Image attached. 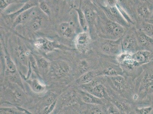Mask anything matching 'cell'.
Returning <instances> with one entry per match:
<instances>
[{
    "label": "cell",
    "instance_id": "cell-1",
    "mask_svg": "<svg viewBox=\"0 0 153 114\" xmlns=\"http://www.w3.org/2000/svg\"><path fill=\"white\" fill-rule=\"evenodd\" d=\"M125 29L115 21H108L101 28V36L105 39L117 40L123 35Z\"/></svg>",
    "mask_w": 153,
    "mask_h": 114
},
{
    "label": "cell",
    "instance_id": "cell-2",
    "mask_svg": "<svg viewBox=\"0 0 153 114\" xmlns=\"http://www.w3.org/2000/svg\"><path fill=\"white\" fill-rule=\"evenodd\" d=\"M81 87L82 90L87 91L101 99L105 98L108 95L104 86L98 81H93L88 84L81 85Z\"/></svg>",
    "mask_w": 153,
    "mask_h": 114
},
{
    "label": "cell",
    "instance_id": "cell-3",
    "mask_svg": "<svg viewBox=\"0 0 153 114\" xmlns=\"http://www.w3.org/2000/svg\"><path fill=\"white\" fill-rule=\"evenodd\" d=\"M117 40L105 39L100 45V50L108 55H119L122 50L121 41Z\"/></svg>",
    "mask_w": 153,
    "mask_h": 114
},
{
    "label": "cell",
    "instance_id": "cell-4",
    "mask_svg": "<svg viewBox=\"0 0 153 114\" xmlns=\"http://www.w3.org/2000/svg\"><path fill=\"white\" fill-rule=\"evenodd\" d=\"M122 52L134 53L138 51L139 44L137 38L133 35L126 36L121 41Z\"/></svg>",
    "mask_w": 153,
    "mask_h": 114
},
{
    "label": "cell",
    "instance_id": "cell-5",
    "mask_svg": "<svg viewBox=\"0 0 153 114\" xmlns=\"http://www.w3.org/2000/svg\"><path fill=\"white\" fill-rule=\"evenodd\" d=\"M91 43V38L88 33L84 31L79 33L75 39L76 48L79 52L84 53L88 50Z\"/></svg>",
    "mask_w": 153,
    "mask_h": 114
},
{
    "label": "cell",
    "instance_id": "cell-6",
    "mask_svg": "<svg viewBox=\"0 0 153 114\" xmlns=\"http://www.w3.org/2000/svg\"><path fill=\"white\" fill-rule=\"evenodd\" d=\"M151 52L146 50L138 51L131 55L135 67L147 63L151 60Z\"/></svg>",
    "mask_w": 153,
    "mask_h": 114
},
{
    "label": "cell",
    "instance_id": "cell-7",
    "mask_svg": "<svg viewBox=\"0 0 153 114\" xmlns=\"http://www.w3.org/2000/svg\"><path fill=\"white\" fill-rule=\"evenodd\" d=\"M39 2L37 0H29L27 2L24 4L23 6L19 9V10L15 11L13 13H9L7 15V17L10 20H14L18 15L23 13L25 11L27 10L30 8L35 7L39 5Z\"/></svg>",
    "mask_w": 153,
    "mask_h": 114
},
{
    "label": "cell",
    "instance_id": "cell-8",
    "mask_svg": "<svg viewBox=\"0 0 153 114\" xmlns=\"http://www.w3.org/2000/svg\"><path fill=\"white\" fill-rule=\"evenodd\" d=\"M111 84L117 91H123L126 87V81L123 76L120 75L108 76Z\"/></svg>",
    "mask_w": 153,
    "mask_h": 114
},
{
    "label": "cell",
    "instance_id": "cell-9",
    "mask_svg": "<svg viewBox=\"0 0 153 114\" xmlns=\"http://www.w3.org/2000/svg\"><path fill=\"white\" fill-rule=\"evenodd\" d=\"M142 88L140 89V92L153 93V73L147 72L144 75L142 81Z\"/></svg>",
    "mask_w": 153,
    "mask_h": 114
},
{
    "label": "cell",
    "instance_id": "cell-10",
    "mask_svg": "<svg viewBox=\"0 0 153 114\" xmlns=\"http://www.w3.org/2000/svg\"><path fill=\"white\" fill-rule=\"evenodd\" d=\"M80 93L82 101L86 104L97 105H102L104 104L101 98L96 97L87 91L82 90Z\"/></svg>",
    "mask_w": 153,
    "mask_h": 114
},
{
    "label": "cell",
    "instance_id": "cell-11",
    "mask_svg": "<svg viewBox=\"0 0 153 114\" xmlns=\"http://www.w3.org/2000/svg\"><path fill=\"white\" fill-rule=\"evenodd\" d=\"M34 45L39 49L50 51L55 48L56 44L53 41H50L46 39L40 38L36 40Z\"/></svg>",
    "mask_w": 153,
    "mask_h": 114
},
{
    "label": "cell",
    "instance_id": "cell-12",
    "mask_svg": "<svg viewBox=\"0 0 153 114\" xmlns=\"http://www.w3.org/2000/svg\"><path fill=\"white\" fill-rule=\"evenodd\" d=\"M34 8H30L18 15L13 21L12 27L14 28L19 24H23L27 21L31 16Z\"/></svg>",
    "mask_w": 153,
    "mask_h": 114
},
{
    "label": "cell",
    "instance_id": "cell-13",
    "mask_svg": "<svg viewBox=\"0 0 153 114\" xmlns=\"http://www.w3.org/2000/svg\"><path fill=\"white\" fill-rule=\"evenodd\" d=\"M136 38L139 46L144 48L150 46L153 42V38L148 37L142 31L137 34Z\"/></svg>",
    "mask_w": 153,
    "mask_h": 114
},
{
    "label": "cell",
    "instance_id": "cell-14",
    "mask_svg": "<svg viewBox=\"0 0 153 114\" xmlns=\"http://www.w3.org/2000/svg\"><path fill=\"white\" fill-rule=\"evenodd\" d=\"M97 76L96 72L94 71H89L84 73L79 78L76 82L77 83L80 85L82 84H88L91 82L96 76Z\"/></svg>",
    "mask_w": 153,
    "mask_h": 114
},
{
    "label": "cell",
    "instance_id": "cell-15",
    "mask_svg": "<svg viewBox=\"0 0 153 114\" xmlns=\"http://www.w3.org/2000/svg\"><path fill=\"white\" fill-rule=\"evenodd\" d=\"M69 68L65 62H59L56 64L55 66V70L56 74L58 76H62L68 72Z\"/></svg>",
    "mask_w": 153,
    "mask_h": 114
},
{
    "label": "cell",
    "instance_id": "cell-16",
    "mask_svg": "<svg viewBox=\"0 0 153 114\" xmlns=\"http://www.w3.org/2000/svg\"><path fill=\"white\" fill-rule=\"evenodd\" d=\"M77 12L79 21L80 26L83 30H87V22L84 12L80 9H74Z\"/></svg>",
    "mask_w": 153,
    "mask_h": 114
},
{
    "label": "cell",
    "instance_id": "cell-17",
    "mask_svg": "<svg viewBox=\"0 0 153 114\" xmlns=\"http://www.w3.org/2000/svg\"><path fill=\"white\" fill-rule=\"evenodd\" d=\"M30 86L33 91L37 93L42 92L45 89V86L37 80L31 81Z\"/></svg>",
    "mask_w": 153,
    "mask_h": 114
},
{
    "label": "cell",
    "instance_id": "cell-18",
    "mask_svg": "<svg viewBox=\"0 0 153 114\" xmlns=\"http://www.w3.org/2000/svg\"><path fill=\"white\" fill-rule=\"evenodd\" d=\"M141 31L148 37L153 38V24L149 23H144L141 26Z\"/></svg>",
    "mask_w": 153,
    "mask_h": 114
},
{
    "label": "cell",
    "instance_id": "cell-19",
    "mask_svg": "<svg viewBox=\"0 0 153 114\" xmlns=\"http://www.w3.org/2000/svg\"><path fill=\"white\" fill-rule=\"evenodd\" d=\"M42 19L40 17H35L31 21L30 23V27L33 31L38 30L42 26Z\"/></svg>",
    "mask_w": 153,
    "mask_h": 114
},
{
    "label": "cell",
    "instance_id": "cell-20",
    "mask_svg": "<svg viewBox=\"0 0 153 114\" xmlns=\"http://www.w3.org/2000/svg\"><path fill=\"white\" fill-rule=\"evenodd\" d=\"M137 12L140 17L144 19H147L151 16L148 8L145 5H141L139 7Z\"/></svg>",
    "mask_w": 153,
    "mask_h": 114
},
{
    "label": "cell",
    "instance_id": "cell-21",
    "mask_svg": "<svg viewBox=\"0 0 153 114\" xmlns=\"http://www.w3.org/2000/svg\"><path fill=\"white\" fill-rule=\"evenodd\" d=\"M38 6L43 12L47 16H50L51 15V10L49 5L45 1L39 2Z\"/></svg>",
    "mask_w": 153,
    "mask_h": 114
},
{
    "label": "cell",
    "instance_id": "cell-22",
    "mask_svg": "<svg viewBox=\"0 0 153 114\" xmlns=\"http://www.w3.org/2000/svg\"><path fill=\"white\" fill-rule=\"evenodd\" d=\"M5 60L7 67L9 71L12 73H13L16 71V66L12 59L9 57L6 56L5 57Z\"/></svg>",
    "mask_w": 153,
    "mask_h": 114
},
{
    "label": "cell",
    "instance_id": "cell-23",
    "mask_svg": "<svg viewBox=\"0 0 153 114\" xmlns=\"http://www.w3.org/2000/svg\"><path fill=\"white\" fill-rule=\"evenodd\" d=\"M84 13L85 15L87 23H92L94 19V15L92 10L90 8H87L85 9Z\"/></svg>",
    "mask_w": 153,
    "mask_h": 114
},
{
    "label": "cell",
    "instance_id": "cell-24",
    "mask_svg": "<svg viewBox=\"0 0 153 114\" xmlns=\"http://www.w3.org/2000/svg\"><path fill=\"white\" fill-rule=\"evenodd\" d=\"M74 33V28L71 24L62 34L65 38H69L72 37Z\"/></svg>",
    "mask_w": 153,
    "mask_h": 114
},
{
    "label": "cell",
    "instance_id": "cell-25",
    "mask_svg": "<svg viewBox=\"0 0 153 114\" xmlns=\"http://www.w3.org/2000/svg\"><path fill=\"white\" fill-rule=\"evenodd\" d=\"M15 0H1L0 1V9L2 12L6 9L8 6L13 3Z\"/></svg>",
    "mask_w": 153,
    "mask_h": 114
},
{
    "label": "cell",
    "instance_id": "cell-26",
    "mask_svg": "<svg viewBox=\"0 0 153 114\" xmlns=\"http://www.w3.org/2000/svg\"><path fill=\"white\" fill-rule=\"evenodd\" d=\"M153 110L152 107H147L141 108H138L136 109L137 113L140 114H148L152 112Z\"/></svg>",
    "mask_w": 153,
    "mask_h": 114
},
{
    "label": "cell",
    "instance_id": "cell-27",
    "mask_svg": "<svg viewBox=\"0 0 153 114\" xmlns=\"http://www.w3.org/2000/svg\"><path fill=\"white\" fill-rule=\"evenodd\" d=\"M39 66L43 69H46L49 66V64L45 59L44 58H41L38 61Z\"/></svg>",
    "mask_w": 153,
    "mask_h": 114
},
{
    "label": "cell",
    "instance_id": "cell-28",
    "mask_svg": "<svg viewBox=\"0 0 153 114\" xmlns=\"http://www.w3.org/2000/svg\"><path fill=\"white\" fill-rule=\"evenodd\" d=\"M108 112L110 114H120V111L118 109L116 105H111L108 107Z\"/></svg>",
    "mask_w": 153,
    "mask_h": 114
},
{
    "label": "cell",
    "instance_id": "cell-29",
    "mask_svg": "<svg viewBox=\"0 0 153 114\" xmlns=\"http://www.w3.org/2000/svg\"><path fill=\"white\" fill-rule=\"evenodd\" d=\"M56 103V101L55 100L51 105H48V107H46L45 109H44V113L45 114L51 113L53 111V110L54 109V108H55Z\"/></svg>",
    "mask_w": 153,
    "mask_h": 114
},
{
    "label": "cell",
    "instance_id": "cell-30",
    "mask_svg": "<svg viewBox=\"0 0 153 114\" xmlns=\"http://www.w3.org/2000/svg\"><path fill=\"white\" fill-rule=\"evenodd\" d=\"M30 59L32 67L35 70L36 72H38V68H37V64L36 62L35 59L34 57L32 55H30Z\"/></svg>",
    "mask_w": 153,
    "mask_h": 114
},
{
    "label": "cell",
    "instance_id": "cell-31",
    "mask_svg": "<svg viewBox=\"0 0 153 114\" xmlns=\"http://www.w3.org/2000/svg\"><path fill=\"white\" fill-rule=\"evenodd\" d=\"M107 2L110 7H116L117 5V0H107Z\"/></svg>",
    "mask_w": 153,
    "mask_h": 114
},
{
    "label": "cell",
    "instance_id": "cell-32",
    "mask_svg": "<svg viewBox=\"0 0 153 114\" xmlns=\"http://www.w3.org/2000/svg\"><path fill=\"white\" fill-rule=\"evenodd\" d=\"M1 110H4V113H7V114H16L17 113V112L16 111H15V110L10 109V108H9V109H8V108H6V109H5V108H4L3 109H1Z\"/></svg>",
    "mask_w": 153,
    "mask_h": 114
},
{
    "label": "cell",
    "instance_id": "cell-33",
    "mask_svg": "<svg viewBox=\"0 0 153 114\" xmlns=\"http://www.w3.org/2000/svg\"><path fill=\"white\" fill-rule=\"evenodd\" d=\"M55 96L54 95H51L50 96L47 100V105H50L52 104L55 101Z\"/></svg>",
    "mask_w": 153,
    "mask_h": 114
},
{
    "label": "cell",
    "instance_id": "cell-34",
    "mask_svg": "<svg viewBox=\"0 0 153 114\" xmlns=\"http://www.w3.org/2000/svg\"><path fill=\"white\" fill-rule=\"evenodd\" d=\"M150 18H151V19H153V11L151 15V16H150Z\"/></svg>",
    "mask_w": 153,
    "mask_h": 114
},
{
    "label": "cell",
    "instance_id": "cell-35",
    "mask_svg": "<svg viewBox=\"0 0 153 114\" xmlns=\"http://www.w3.org/2000/svg\"><path fill=\"white\" fill-rule=\"evenodd\" d=\"M151 60L153 61V58L151 59Z\"/></svg>",
    "mask_w": 153,
    "mask_h": 114
}]
</instances>
